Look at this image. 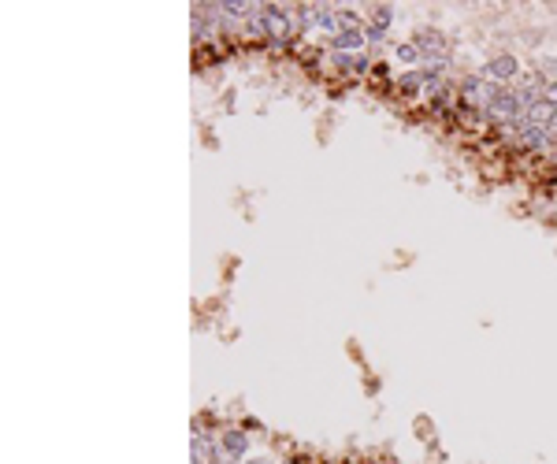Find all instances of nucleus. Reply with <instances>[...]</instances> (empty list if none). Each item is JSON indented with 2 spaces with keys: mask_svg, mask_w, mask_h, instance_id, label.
Here are the masks:
<instances>
[{
  "mask_svg": "<svg viewBox=\"0 0 557 464\" xmlns=\"http://www.w3.org/2000/svg\"><path fill=\"white\" fill-rule=\"evenodd\" d=\"M242 453H245V435H242V431H223V438H219V457H223V464L242 461Z\"/></svg>",
  "mask_w": 557,
  "mask_h": 464,
  "instance_id": "1",
  "label": "nucleus"
},
{
  "mask_svg": "<svg viewBox=\"0 0 557 464\" xmlns=\"http://www.w3.org/2000/svg\"><path fill=\"white\" fill-rule=\"evenodd\" d=\"M264 26H267V38L272 41H283L286 34H290V19L278 12V8H267L264 12Z\"/></svg>",
  "mask_w": 557,
  "mask_h": 464,
  "instance_id": "2",
  "label": "nucleus"
},
{
  "mask_svg": "<svg viewBox=\"0 0 557 464\" xmlns=\"http://www.w3.org/2000/svg\"><path fill=\"white\" fill-rule=\"evenodd\" d=\"M513 74H520V67H517V60L513 56H498V60H490V67H487V78H513Z\"/></svg>",
  "mask_w": 557,
  "mask_h": 464,
  "instance_id": "3",
  "label": "nucleus"
},
{
  "mask_svg": "<svg viewBox=\"0 0 557 464\" xmlns=\"http://www.w3.org/2000/svg\"><path fill=\"white\" fill-rule=\"evenodd\" d=\"M360 34H357V30H342V34L335 38V45H338V52H349V49H360Z\"/></svg>",
  "mask_w": 557,
  "mask_h": 464,
  "instance_id": "4",
  "label": "nucleus"
},
{
  "mask_svg": "<svg viewBox=\"0 0 557 464\" xmlns=\"http://www.w3.org/2000/svg\"><path fill=\"white\" fill-rule=\"evenodd\" d=\"M420 49L424 52H446V45H442V38H438V34H420Z\"/></svg>",
  "mask_w": 557,
  "mask_h": 464,
  "instance_id": "5",
  "label": "nucleus"
},
{
  "mask_svg": "<svg viewBox=\"0 0 557 464\" xmlns=\"http://www.w3.org/2000/svg\"><path fill=\"white\" fill-rule=\"evenodd\" d=\"M398 56L401 60H416V49L413 45H398Z\"/></svg>",
  "mask_w": 557,
  "mask_h": 464,
  "instance_id": "6",
  "label": "nucleus"
},
{
  "mask_svg": "<svg viewBox=\"0 0 557 464\" xmlns=\"http://www.w3.org/2000/svg\"><path fill=\"white\" fill-rule=\"evenodd\" d=\"M249 464H272V461H264V457H260V461H249Z\"/></svg>",
  "mask_w": 557,
  "mask_h": 464,
  "instance_id": "7",
  "label": "nucleus"
}]
</instances>
